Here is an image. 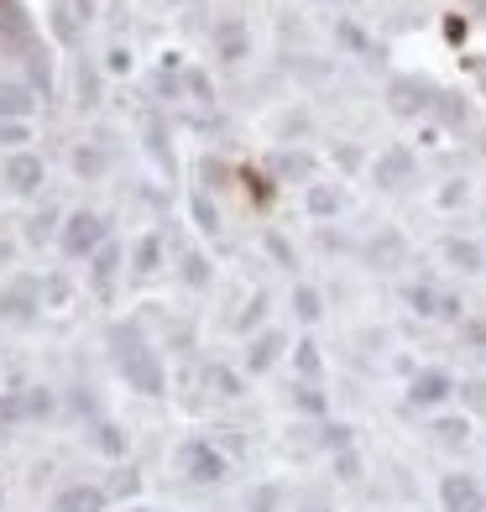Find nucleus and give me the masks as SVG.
<instances>
[{"mask_svg": "<svg viewBox=\"0 0 486 512\" xmlns=\"http://www.w3.org/2000/svg\"><path fill=\"white\" fill-rule=\"evenodd\" d=\"M110 351H116V366L142 397H162V366H157V351H147V340L136 334V325H116L110 330Z\"/></svg>", "mask_w": 486, "mask_h": 512, "instance_id": "obj_1", "label": "nucleus"}, {"mask_svg": "<svg viewBox=\"0 0 486 512\" xmlns=\"http://www.w3.org/2000/svg\"><path fill=\"white\" fill-rule=\"evenodd\" d=\"M100 246H105V220L94 210H74L63 220V251L68 256H94Z\"/></svg>", "mask_w": 486, "mask_h": 512, "instance_id": "obj_2", "label": "nucleus"}, {"mask_svg": "<svg viewBox=\"0 0 486 512\" xmlns=\"http://www.w3.org/2000/svg\"><path fill=\"white\" fill-rule=\"evenodd\" d=\"M183 476L199 482V486H214V482L230 476V465H225V455L214 450L210 439H188V445H183Z\"/></svg>", "mask_w": 486, "mask_h": 512, "instance_id": "obj_3", "label": "nucleus"}, {"mask_svg": "<svg viewBox=\"0 0 486 512\" xmlns=\"http://www.w3.org/2000/svg\"><path fill=\"white\" fill-rule=\"evenodd\" d=\"M434 84H424V79H393L387 84V105H393V116H403V121H413V116H424V110H434Z\"/></svg>", "mask_w": 486, "mask_h": 512, "instance_id": "obj_4", "label": "nucleus"}, {"mask_svg": "<svg viewBox=\"0 0 486 512\" xmlns=\"http://www.w3.org/2000/svg\"><path fill=\"white\" fill-rule=\"evenodd\" d=\"M439 508L445 512H482L486 508V491L476 476H465V471H450L445 482H439Z\"/></svg>", "mask_w": 486, "mask_h": 512, "instance_id": "obj_5", "label": "nucleus"}, {"mask_svg": "<svg viewBox=\"0 0 486 512\" xmlns=\"http://www.w3.org/2000/svg\"><path fill=\"white\" fill-rule=\"evenodd\" d=\"M450 392H456V377L439 371V366H429V371H419V377L408 382V403H413V408H439Z\"/></svg>", "mask_w": 486, "mask_h": 512, "instance_id": "obj_6", "label": "nucleus"}, {"mask_svg": "<svg viewBox=\"0 0 486 512\" xmlns=\"http://www.w3.org/2000/svg\"><path fill=\"white\" fill-rule=\"evenodd\" d=\"M371 178H377V188H403V183L413 178V152L387 147L377 162H371Z\"/></svg>", "mask_w": 486, "mask_h": 512, "instance_id": "obj_7", "label": "nucleus"}, {"mask_svg": "<svg viewBox=\"0 0 486 512\" xmlns=\"http://www.w3.org/2000/svg\"><path fill=\"white\" fill-rule=\"evenodd\" d=\"M48 178V168H42V157L37 152H11V162H5V183L16 188V194H37Z\"/></svg>", "mask_w": 486, "mask_h": 512, "instance_id": "obj_8", "label": "nucleus"}, {"mask_svg": "<svg viewBox=\"0 0 486 512\" xmlns=\"http://www.w3.org/2000/svg\"><path fill=\"white\" fill-rule=\"evenodd\" d=\"M214 53L225 63H241L246 53H251V37H246L241 16H220V22H214Z\"/></svg>", "mask_w": 486, "mask_h": 512, "instance_id": "obj_9", "label": "nucleus"}, {"mask_svg": "<svg viewBox=\"0 0 486 512\" xmlns=\"http://www.w3.org/2000/svg\"><path fill=\"white\" fill-rule=\"evenodd\" d=\"M282 351H288V340H282L277 330L256 334V340H251V351H246V371H273Z\"/></svg>", "mask_w": 486, "mask_h": 512, "instance_id": "obj_10", "label": "nucleus"}, {"mask_svg": "<svg viewBox=\"0 0 486 512\" xmlns=\"http://www.w3.org/2000/svg\"><path fill=\"white\" fill-rule=\"evenodd\" d=\"M53 512H105V491L100 486H63L58 491V508Z\"/></svg>", "mask_w": 486, "mask_h": 512, "instance_id": "obj_11", "label": "nucleus"}, {"mask_svg": "<svg viewBox=\"0 0 486 512\" xmlns=\"http://www.w3.org/2000/svg\"><path fill=\"white\" fill-rule=\"evenodd\" d=\"M31 110H37V100L27 84H0V121H27Z\"/></svg>", "mask_w": 486, "mask_h": 512, "instance_id": "obj_12", "label": "nucleus"}, {"mask_svg": "<svg viewBox=\"0 0 486 512\" xmlns=\"http://www.w3.org/2000/svg\"><path fill=\"white\" fill-rule=\"evenodd\" d=\"M304 204H308V214L314 220H330V214H340V188H330V183H308V194H304Z\"/></svg>", "mask_w": 486, "mask_h": 512, "instance_id": "obj_13", "label": "nucleus"}, {"mask_svg": "<svg viewBox=\"0 0 486 512\" xmlns=\"http://www.w3.org/2000/svg\"><path fill=\"white\" fill-rule=\"evenodd\" d=\"M434 116H439L445 126H465V121H471V105H465V94L439 90V94H434Z\"/></svg>", "mask_w": 486, "mask_h": 512, "instance_id": "obj_14", "label": "nucleus"}, {"mask_svg": "<svg viewBox=\"0 0 486 512\" xmlns=\"http://www.w3.org/2000/svg\"><path fill=\"white\" fill-rule=\"evenodd\" d=\"M116 267H121V251L105 241L100 251H94V262H90V272H94V288L100 293H110V282H116Z\"/></svg>", "mask_w": 486, "mask_h": 512, "instance_id": "obj_15", "label": "nucleus"}, {"mask_svg": "<svg viewBox=\"0 0 486 512\" xmlns=\"http://www.w3.org/2000/svg\"><path fill=\"white\" fill-rule=\"evenodd\" d=\"M445 256H450L460 272H482L486 267L482 246H476V241H460V236H450V241H445Z\"/></svg>", "mask_w": 486, "mask_h": 512, "instance_id": "obj_16", "label": "nucleus"}, {"mask_svg": "<svg viewBox=\"0 0 486 512\" xmlns=\"http://www.w3.org/2000/svg\"><path fill=\"white\" fill-rule=\"evenodd\" d=\"M408 308H413V314H424V319H439L445 293H439V288H429V282H413V288H408Z\"/></svg>", "mask_w": 486, "mask_h": 512, "instance_id": "obj_17", "label": "nucleus"}, {"mask_svg": "<svg viewBox=\"0 0 486 512\" xmlns=\"http://www.w3.org/2000/svg\"><path fill=\"white\" fill-rule=\"evenodd\" d=\"M293 366H299V377H304V382H314V377L325 371V361H319V345H314V340H299V345H293Z\"/></svg>", "mask_w": 486, "mask_h": 512, "instance_id": "obj_18", "label": "nucleus"}, {"mask_svg": "<svg viewBox=\"0 0 486 512\" xmlns=\"http://www.w3.org/2000/svg\"><path fill=\"white\" fill-rule=\"evenodd\" d=\"M94 450L110 455V460H121L126 455V434L116 429V423H94Z\"/></svg>", "mask_w": 486, "mask_h": 512, "instance_id": "obj_19", "label": "nucleus"}, {"mask_svg": "<svg viewBox=\"0 0 486 512\" xmlns=\"http://www.w3.org/2000/svg\"><path fill=\"white\" fill-rule=\"evenodd\" d=\"M74 173H79V178H100V173H105V152L90 147V142L74 147Z\"/></svg>", "mask_w": 486, "mask_h": 512, "instance_id": "obj_20", "label": "nucleus"}, {"mask_svg": "<svg viewBox=\"0 0 486 512\" xmlns=\"http://www.w3.org/2000/svg\"><path fill=\"white\" fill-rule=\"evenodd\" d=\"M147 152H152L157 162H162V168H168V173H173V147H168V136H162V121H147Z\"/></svg>", "mask_w": 486, "mask_h": 512, "instance_id": "obj_21", "label": "nucleus"}, {"mask_svg": "<svg viewBox=\"0 0 486 512\" xmlns=\"http://www.w3.org/2000/svg\"><path fill=\"white\" fill-rule=\"evenodd\" d=\"M183 94H194L199 105H210V100H214V84H210V74H199V68H183Z\"/></svg>", "mask_w": 486, "mask_h": 512, "instance_id": "obj_22", "label": "nucleus"}, {"mask_svg": "<svg viewBox=\"0 0 486 512\" xmlns=\"http://www.w3.org/2000/svg\"><path fill=\"white\" fill-rule=\"evenodd\" d=\"M204 382H210L220 397H241V377H236V371H225V366H210V371H204Z\"/></svg>", "mask_w": 486, "mask_h": 512, "instance_id": "obj_23", "label": "nucleus"}, {"mask_svg": "<svg viewBox=\"0 0 486 512\" xmlns=\"http://www.w3.org/2000/svg\"><path fill=\"white\" fill-rule=\"evenodd\" d=\"M397 256H403V236H393V230H387L382 241H371V262H377V267H393Z\"/></svg>", "mask_w": 486, "mask_h": 512, "instance_id": "obj_24", "label": "nucleus"}, {"mask_svg": "<svg viewBox=\"0 0 486 512\" xmlns=\"http://www.w3.org/2000/svg\"><path fill=\"white\" fill-rule=\"evenodd\" d=\"M22 419H31L27 392H5V397H0V423H22Z\"/></svg>", "mask_w": 486, "mask_h": 512, "instance_id": "obj_25", "label": "nucleus"}, {"mask_svg": "<svg viewBox=\"0 0 486 512\" xmlns=\"http://www.w3.org/2000/svg\"><path fill=\"white\" fill-rule=\"evenodd\" d=\"M53 31H58V42H74V37H79V16L68 11V0L53 5Z\"/></svg>", "mask_w": 486, "mask_h": 512, "instance_id": "obj_26", "label": "nucleus"}, {"mask_svg": "<svg viewBox=\"0 0 486 512\" xmlns=\"http://www.w3.org/2000/svg\"><path fill=\"white\" fill-rule=\"evenodd\" d=\"M27 68H31V84H37L42 100H48V94H53V63H48V53H31Z\"/></svg>", "mask_w": 486, "mask_h": 512, "instance_id": "obj_27", "label": "nucleus"}, {"mask_svg": "<svg viewBox=\"0 0 486 512\" xmlns=\"http://www.w3.org/2000/svg\"><path fill=\"white\" fill-rule=\"evenodd\" d=\"M277 173H282V178H308L314 162H308L304 152H282V157H277Z\"/></svg>", "mask_w": 486, "mask_h": 512, "instance_id": "obj_28", "label": "nucleus"}, {"mask_svg": "<svg viewBox=\"0 0 486 512\" xmlns=\"http://www.w3.org/2000/svg\"><path fill=\"white\" fill-rule=\"evenodd\" d=\"M434 434H439L445 445H465V439H471V419H439Z\"/></svg>", "mask_w": 486, "mask_h": 512, "instance_id": "obj_29", "label": "nucleus"}, {"mask_svg": "<svg viewBox=\"0 0 486 512\" xmlns=\"http://www.w3.org/2000/svg\"><path fill=\"white\" fill-rule=\"evenodd\" d=\"M293 314H299L304 325H314V319L325 314V308H319V293H314V288H299V293H293Z\"/></svg>", "mask_w": 486, "mask_h": 512, "instance_id": "obj_30", "label": "nucleus"}, {"mask_svg": "<svg viewBox=\"0 0 486 512\" xmlns=\"http://www.w3.org/2000/svg\"><path fill=\"white\" fill-rule=\"evenodd\" d=\"M27 225H31L27 236H31V241H37V246H42V241H48V236H53V225H58V210L48 204V210H42V214H31Z\"/></svg>", "mask_w": 486, "mask_h": 512, "instance_id": "obj_31", "label": "nucleus"}, {"mask_svg": "<svg viewBox=\"0 0 486 512\" xmlns=\"http://www.w3.org/2000/svg\"><path fill=\"white\" fill-rule=\"evenodd\" d=\"M157 262H162V241L147 236V241L136 246V272H157Z\"/></svg>", "mask_w": 486, "mask_h": 512, "instance_id": "obj_32", "label": "nucleus"}, {"mask_svg": "<svg viewBox=\"0 0 486 512\" xmlns=\"http://www.w3.org/2000/svg\"><path fill=\"white\" fill-rule=\"evenodd\" d=\"M334 37H340L351 53H371V42H366V31L356 27V22H340V27H334Z\"/></svg>", "mask_w": 486, "mask_h": 512, "instance_id": "obj_33", "label": "nucleus"}, {"mask_svg": "<svg viewBox=\"0 0 486 512\" xmlns=\"http://www.w3.org/2000/svg\"><path fill=\"white\" fill-rule=\"evenodd\" d=\"M22 142H31L27 121H0V147H22Z\"/></svg>", "mask_w": 486, "mask_h": 512, "instance_id": "obj_34", "label": "nucleus"}, {"mask_svg": "<svg viewBox=\"0 0 486 512\" xmlns=\"http://www.w3.org/2000/svg\"><path fill=\"white\" fill-rule=\"evenodd\" d=\"M105 74H131V48H126V42H110V53H105Z\"/></svg>", "mask_w": 486, "mask_h": 512, "instance_id": "obj_35", "label": "nucleus"}, {"mask_svg": "<svg viewBox=\"0 0 486 512\" xmlns=\"http://www.w3.org/2000/svg\"><path fill=\"white\" fill-rule=\"evenodd\" d=\"M79 105H100V74L79 68Z\"/></svg>", "mask_w": 486, "mask_h": 512, "instance_id": "obj_36", "label": "nucleus"}, {"mask_svg": "<svg viewBox=\"0 0 486 512\" xmlns=\"http://www.w3.org/2000/svg\"><path fill=\"white\" fill-rule=\"evenodd\" d=\"M194 220H199V230H220V214L204 194H194Z\"/></svg>", "mask_w": 486, "mask_h": 512, "instance_id": "obj_37", "label": "nucleus"}, {"mask_svg": "<svg viewBox=\"0 0 486 512\" xmlns=\"http://www.w3.org/2000/svg\"><path fill=\"white\" fill-rule=\"evenodd\" d=\"M465 194H471L465 178H450L445 188H439V204H445V210H456V204H465Z\"/></svg>", "mask_w": 486, "mask_h": 512, "instance_id": "obj_38", "label": "nucleus"}, {"mask_svg": "<svg viewBox=\"0 0 486 512\" xmlns=\"http://www.w3.org/2000/svg\"><path fill=\"white\" fill-rule=\"evenodd\" d=\"M293 403H299L304 413H325V392L314 387V382H308V387H299V397H293Z\"/></svg>", "mask_w": 486, "mask_h": 512, "instance_id": "obj_39", "label": "nucleus"}, {"mask_svg": "<svg viewBox=\"0 0 486 512\" xmlns=\"http://www.w3.org/2000/svg\"><path fill=\"white\" fill-rule=\"evenodd\" d=\"M334 471H340V482H356V476H361V460H356V450H340V455H334Z\"/></svg>", "mask_w": 486, "mask_h": 512, "instance_id": "obj_40", "label": "nucleus"}, {"mask_svg": "<svg viewBox=\"0 0 486 512\" xmlns=\"http://www.w3.org/2000/svg\"><path fill=\"white\" fill-rule=\"evenodd\" d=\"M183 277H188L194 288H204V282H210V267H204V256H188V262H183Z\"/></svg>", "mask_w": 486, "mask_h": 512, "instance_id": "obj_41", "label": "nucleus"}, {"mask_svg": "<svg viewBox=\"0 0 486 512\" xmlns=\"http://www.w3.org/2000/svg\"><path fill=\"white\" fill-rule=\"evenodd\" d=\"M325 445H330L334 455L351 450V429H345V423H330V429H325Z\"/></svg>", "mask_w": 486, "mask_h": 512, "instance_id": "obj_42", "label": "nucleus"}, {"mask_svg": "<svg viewBox=\"0 0 486 512\" xmlns=\"http://www.w3.org/2000/svg\"><path fill=\"white\" fill-rule=\"evenodd\" d=\"M277 508V486H262V491H251V512H273Z\"/></svg>", "mask_w": 486, "mask_h": 512, "instance_id": "obj_43", "label": "nucleus"}, {"mask_svg": "<svg viewBox=\"0 0 486 512\" xmlns=\"http://www.w3.org/2000/svg\"><path fill=\"white\" fill-rule=\"evenodd\" d=\"M27 408H31V419H42V413H53V397L31 387V392H27Z\"/></svg>", "mask_w": 486, "mask_h": 512, "instance_id": "obj_44", "label": "nucleus"}, {"mask_svg": "<svg viewBox=\"0 0 486 512\" xmlns=\"http://www.w3.org/2000/svg\"><path fill=\"white\" fill-rule=\"evenodd\" d=\"M42 293H48V303H68V282H63V277H48Z\"/></svg>", "mask_w": 486, "mask_h": 512, "instance_id": "obj_45", "label": "nucleus"}, {"mask_svg": "<svg viewBox=\"0 0 486 512\" xmlns=\"http://www.w3.org/2000/svg\"><path fill=\"white\" fill-rule=\"evenodd\" d=\"M262 308H267V293H256V299H251V308L241 314V330H251V325L262 319Z\"/></svg>", "mask_w": 486, "mask_h": 512, "instance_id": "obj_46", "label": "nucleus"}, {"mask_svg": "<svg viewBox=\"0 0 486 512\" xmlns=\"http://www.w3.org/2000/svg\"><path fill=\"white\" fill-rule=\"evenodd\" d=\"M460 392H465V403H471V408H482V413H486V387H482V382H465Z\"/></svg>", "mask_w": 486, "mask_h": 512, "instance_id": "obj_47", "label": "nucleus"}, {"mask_svg": "<svg viewBox=\"0 0 486 512\" xmlns=\"http://www.w3.org/2000/svg\"><path fill=\"white\" fill-rule=\"evenodd\" d=\"M116 491H121V497H136V491H142V482H136V471H126L121 482H116Z\"/></svg>", "mask_w": 486, "mask_h": 512, "instance_id": "obj_48", "label": "nucleus"}, {"mask_svg": "<svg viewBox=\"0 0 486 512\" xmlns=\"http://www.w3.org/2000/svg\"><path fill=\"white\" fill-rule=\"evenodd\" d=\"M334 157H340V168H361V152L356 147H334Z\"/></svg>", "mask_w": 486, "mask_h": 512, "instance_id": "obj_49", "label": "nucleus"}, {"mask_svg": "<svg viewBox=\"0 0 486 512\" xmlns=\"http://www.w3.org/2000/svg\"><path fill=\"white\" fill-rule=\"evenodd\" d=\"M460 308H465V303H460L456 293H445V308H439V319H460Z\"/></svg>", "mask_w": 486, "mask_h": 512, "instance_id": "obj_50", "label": "nucleus"}, {"mask_svg": "<svg viewBox=\"0 0 486 512\" xmlns=\"http://www.w3.org/2000/svg\"><path fill=\"white\" fill-rule=\"evenodd\" d=\"M465 340H471V345H486V325H482V319H471V325H465Z\"/></svg>", "mask_w": 486, "mask_h": 512, "instance_id": "obj_51", "label": "nucleus"}, {"mask_svg": "<svg viewBox=\"0 0 486 512\" xmlns=\"http://www.w3.org/2000/svg\"><path fill=\"white\" fill-rule=\"evenodd\" d=\"M445 37H450V42H460V37H465V22H460V16H450V22H445Z\"/></svg>", "mask_w": 486, "mask_h": 512, "instance_id": "obj_52", "label": "nucleus"}, {"mask_svg": "<svg viewBox=\"0 0 486 512\" xmlns=\"http://www.w3.org/2000/svg\"><path fill=\"white\" fill-rule=\"evenodd\" d=\"M79 5V22H94V0H74Z\"/></svg>", "mask_w": 486, "mask_h": 512, "instance_id": "obj_53", "label": "nucleus"}, {"mask_svg": "<svg viewBox=\"0 0 486 512\" xmlns=\"http://www.w3.org/2000/svg\"><path fill=\"white\" fill-rule=\"evenodd\" d=\"M0 267H11V241H0Z\"/></svg>", "mask_w": 486, "mask_h": 512, "instance_id": "obj_54", "label": "nucleus"}, {"mask_svg": "<svg viewBox=\"0 0 486 512\" xmlns=\"http://www.w3.org/2000/svg\"><path fill=\"white\" fill-rule=\"evenodd\" d=\"M476 11H482V16H486V0H476Z\"/></svg>", "mask_w": 486, "mask_h": 512, "instance_id": "obj_55", "label": "nucleus"}, {"mask_svg": "<svg viewBox=\"0 0 486 512\" xmlns=\"http://www.w3.org/2000/svg\"><path fill=\"white\" fill-rule=\"evenodd\" d=\"M308 512H325V508H308Z\"/></svg>", "mask_w": 486, "mask_h": 512, "instance_id": "obj_56", "label": "nucleus"}, {"mask_svg": "<svg viewBox=\"0 0 486 512\" xmlns=\"http://www.w3.org/2000/svg\"><path fill=\"white\" fill-rule=\"evenodd\" d=\"M173 5H178V0H173Z\"/></svg>", "mask_w": 486, "mask_h": 512, "instance_id": "obj_57", "label": "nucleus"}]
</instances>
